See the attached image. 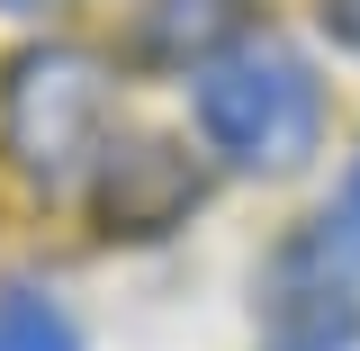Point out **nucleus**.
<instances>
[{"mask_svg": "<svg viewBox=\"0 0 360 351\" xmlns=\"http://www.w3.org/2000/svg\"><path fill=\"white\" fill-rule=\"evenodd\" d=\"M189 117H198V144L225 172L288 180L324 144V72L307 63V45L252 27L189 72Z\"/></svg>", "mask_w": 360, "mask_h": 351, "instance_id": "obj_1", "label": "nucleus"}, {"mask_svg": "<svg viewBox=\"0 0 360 351\" xmlns=\"http://www.w3.org/2000/svg\"><path fill=\"white\" fill-rule=\"evenodd\" d=\"M108 144H117V63L99 45L45 37L0 72V153L45 198L90 189Z\"/></svg>", "mask_w": 360, "mask_h": 351, "instance_id": "obj_2", "label": "nucleus"}, {"mask_svg": "<svg viewBox=\"0 0 360 351\" xmlns=\"http://www.w3.org/2000/svg\"><path fill=\"white\" fill-rule=\"evenodd\" d=\"M252 351H360V270L297 225L252 279Z\"/></svg>", "mask_w": 360, "mask_h": 351, "instance_id": "obj_3", "label": "nucleus"}, {"mask_svg": "<svg viewBox=\"0 0 360 351\" xmlns=\"http://www.w3.org/2000/svg\"><path fill=\"white\" fill-rule=\"evenodd\" d=\"M82 198H90V217H99V234L153 243V234L189 225V208L207 198V180H198V162H189V144H172V135H117Z\"/></svg>", "mask_w": 360, "mask_h": 351, "instance_id": "obj_4", "label": "nucleus"}, {"mask_svg": "<svg viewBox=\"0 0 360 351\" xmlns=\"http://www.w3.org/2000/svg\"><path fill=\"white\" fill-rule=\"evenodd\" d=\"M234 37H252L234 0H153V9H144V54H153V63H180V72H198V63L225 54Z\"/></svg>", "mask_w": 360, "mask_h": 351, "instance_id": "obj_5", "label": "nucleus"}, {"mask_svg": "<svg viewBox=\"0 0 360 351\" xmlns=\"http://www.w3.org/2000/svg\"><path fill=\"white\" fill-rule=\"evenodd\" d=\"M0 351H82V315L63 307L45 279L0 270Z\"/></svg>", "mask_w": 360, "mask_h": 351, "instance_id": "obj_6", "label": "nucleus"}, {"mask_svg": "<svg viewBox=\"0 0 360 351\" xmlns=\"http://www.w3.org/2000/svg\"><path fill=\"white\" fill-rule=\"evenodd\" d=\"M315 243L342 270H360V153L342 162V180H333V198H324V217H315Z\"/></svg>", "mask_w": 360, "mask_h": 351, "instance_id": "obj_7", "label": "nucleus"}, {"mask_svg": "<svg viewBox=\"0 0 360 351\" xmlns=\"http://www.w3.org/2000/svg\"><path fill=\"white\" fill-rule=\"evenodd\" d=\"M315 18H324V37H333V45H352V54H360V0H315Z\"/></svg>", "mask_w": 360, "mask_h": 351, "instance_id": "obj_8", "label": "nucleus"}, {"mask_svg": "<svg viewBox=\"0 0 360 351\" xmlns=\"http://www.w3.org/2000/svg\"><path fill=\"white\" fill-rule=\"evenodd\" d=\"M9 18H45V9H63V0H0Z\"/></svg>", "mask_w": 360, "mask_h": 351, "instance_id": "obj_9", "label": "nucleus"}]
</instances>
